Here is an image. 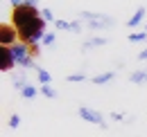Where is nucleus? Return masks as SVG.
I'll return each mask as SVG.
<instances>
[{"label": "nucleus", "mask_w": 147, "mask_h": 137, "mask_svg": "<svg viewBox=\"0 0 147 137\" xmlns=\"http://www.w3.org/2000/svg\"><path fill=\"white\" fill-rule=\"evenodd\" d=\"M11 25L18 32L20 43L25 45H41L43 36H45V20L41 16V9L20 5L11 9Z\"/></svg>", "instance_id": "obj_1"}, {"label": "nucleus", "mask_w": 147, "mask_h": 137, "mask_svg": "<svg viewBox=\"0 0 147 137\" xmlns=\"http://www.w3.org/2000/svg\"><path fill=\"white\" fill-rule=\"evenodd\" d=\"M77 18H82L91 32L111 29V27L115 25V18H113V16H109V14H97V11H88V9H82Z\"/></svg>", "instance_id": "obj_2"}, {"label": "nucleus", "mask_w": 147, "mask_h": 137, "mask_svg": "<svg viewBox=\"0 0 147 137\" xmlns=\"http://www.w3.org/2000/svg\"><path fill=\"white\" fill-rule=\"evenodd\" d=\"M77 115H79L84 121H88V124L100 126L102 130H107V128H109V124H107V119H104V115H102L100 110L91 108V106H79V108H77Z\"/></svg>", "instance_id": "obj_3"}, {"label": "nucleus", "mask_w": 147, "mask_h": 137, "mask_svg": "<svg viewBox=\"0 0 147 137\" xmlns=\"http://www.w3.org/2000/svg\"><path fill=\"white\" fill-rule=\"evenodd\" d=\"M16 38H18V32H16L14 25H7V23L0 25V47H11V45H16Z\"/></svg>", "instance_id": "obj_4"}, {"label": "nucleus", "mask_w": 147, "mask_h": 137, "mask_svg": "<svg viewBox=\"0 0 147 137\" xmlns=\"http://www.w3.org/2000/svg\"><path fill=\"white\" fill-rule=\"evenodd\" d=\"M16 65H18V61H16L11 47H0V72H11Z\"/></svg>", "instance_id": "obj_5"}, {"label": "nucleus", "mask_w": 147, "mask_h": 137, "mask_svg": "<svg viewBox=\"0 0 147 137\" xmlns=\"http://www.w3.org/2000/svg\"><path fill=\"white\" fill-rule=\"evenodd\" d=\"M107 43H109L107 36H88V38L82 43V52H88V50H93V47H104Z\"/></svg>", "instance_id": "obj_6"}, {"label": "nucleus", "mask_w": 147, "mask_h": 137, "mask_svg": "<svg viewBox=\"0 0 147 137\" xmlns=\"http://www.w3.org/2000/svg\"><path fill=\"white\" fill-rule=\"evenodd\" d=\"M11 52H14V56H16V61H18V65L25 61V59H30L32 56V52H30V45H25V43H16V45H11Z\"/></svg>", "instance_id": "obj_7"}, {"label": "nucleus", "mask_w": 147, "mask_h": 137, "mask_svg": "<svg viewBox=\"0 0 147 137\" xmlns=\"http://www.w3.org/2000/svg\"><path fill=\"white\" fill-rule=\"evenodd\" d=\"M115 79V70H104V72H100V74H93L91 76V83L95 86H104V83H109Z\"/></svg>", "instance_id": "obj_8"}, {"label": "nucleus", "mask_w": 147, "mask_h": 137, "mask_svg": "<svg viewBox=\"0 0 147 137\" xmlns=\"http://www.w3.org/2000/svg\"><path fill=\"white\" fill-rule=\"evenodd\" d=\"M27 83H30V81H27V72H14V74H11V86L16 88L18 92L27 86Z\"/></svg>", "instance_id": "obj_9"}, {"label": "nucleus", "mask_w": 147, "mask_h": 137, "mask_svg": "<svg viewBox=\"0 0 147 137\" xmlns=\"http://www.w3.org/2000/svg\"><path fill=\"white\" fill-rule=\"evenodd\" d=\"M129 81H131V83H136V86H143V83H147V68L129 72Z\"/></svg>", "instance_id": "obj_10"}, {"label": "nucleus", "mask_w": 147, "mask_h": 137, "mask_svg": "<svg viewBox=\"0 0 147 137\" xmlns=\"http://www.w3.org/2000/svg\"><path fill=\"white\" fill-rule=\"evenodd\" d=\"M145 14H147V9H145V7H138V9H136V14H134V16H131V18L127 20V25L131 27V29H134V27H138V25L143 23Z\"/></svg>", "instance_id": "obj_11"}, {"label": "nucleus", "mask_w": 147, "mask_h": 137, "mask_svg": "<svg viewBox=\"0 0 147 137\" xmlns=\"http://www.w3.org/2000/svg\"><path fill=\"white\" fill-rule=\"evenodd\" d=\"M36 79H38L41 86H50V83H52V74H50L48 70H43V68L36 70Z\"/></svg>", "instance_id": "obj_12"}, {"label": "nucleus", "mask_w": 147, "mask_h": 137, "mask_svg": "<svg viewBox=\"0 0 147 137\" xmlns=\"http://www.w3.org/2000/svg\"><path fill=\"white\" fill-rule=\"evenodd\" d=\"M36 94H38V88H34L32 83H27V86L20 90V97H23V99H27V101H32Z\"/></svg>", "instance_id": "obj_13"}, {"label": "nucleus", "mask_w": 147, "mask_h": 137, "mask_svg": "<svg viewBox=\"0 0 147 137\" xmlns=\"http://www.w3.org/2000/svg\"><path fill=\"white\" fill-rule=\"evenodd\" d=\"M38 92H41L45 99H57V97H59V92H57V88H52V83H50V86H41Z\"/></svg>", "instance_id": "obj_14"}, {"label": "nucleus", "mask_w": 147, "mask_h": 137, "mask_svg": "<svg viewBox=\"0 0 147 137\" xmlns=\"http://www.w3.org/2000/svg\"><path fill=\"white\" fill-rule=\"evenodd\" d=\"M55 29L57 32H70V29H73V23H70V20H63V18H57Z\"/></svg>", "instance_id": "obj_15"}, {"label": "nucleus", "mask_w": 147, "mask_h": 137, "mask_svg": "<svg viewBox=\"0 0 147 137\" xmlns=\"http://www.w3.org/2000/svg\"><path fill=\"white\" fill-rule=\"evenodd\" d=\"M55 43H57V29H55V32H45L43 41H41V45H43V47H52Z\"/></svg>", "instance_id": "obj_16"}, {"label": "nucleus", "mask_w": 147, "mask_h": 137, "mask_svg": "<svg viewBox=\"0 0 147 137\" xmlns=\"http://www.w3.org/2000/svg\"><path fill=\"white\" fill-rule=\"evenodd\" d=\"M66 81H68V83H84V81H86V74H84V72H73V74L66 76Z\"/></svg>", "instance_id": "obj_17"}, {"label": "nucleus", "mask_w": 147, "mask_h": 137, "mask_svg": "<svg viewBox=\"0 0 147 137\" xmlns=\"http://www.w3.org/2000/svg\"><path fill=\"white\" fill-rule=\"evenodd\" d=\"M127 41H129V43H145V41H147V32L143 29V32H136V34H129V36H127Z\"/></svg>", "instance_id": "obj_18"}, {"label": "nucleus", "mask_w": 147, "mask_h": 137, "mask_svg": "<svg viewBox=\"0 0 147 137\" xmlns=\"http://www.w3.org/2000/svg\"><path fill=\"white\" fill-rule=\"evenodd\" d=\"M41 16H43V20H45V23H52V25H55L57 18L52 16V9H50V7H43V9H41Z\"/></svg>", "instance_id": "obj_19"}, {"label": "nucleus", "mask_w": 147, "mask_h": 137, "mask_svg": "<svg viewBox=\"0 0 147 137\" xmlns=\"http://www.w3.org/2000/svg\"><path fill=\"white\" fill-rule=\"evenodd\" d=\"M18 126H20V115H18V112H11V115H9V128L16 130Z\"/></svg>", "instance_id": "obj_20"}, {"label": "nucleus", "mask_w": 147, "mask_h": 137, "mask_svg": "<svg viewBox=\"0 0 147 137\" xmlns=\"http://www.w3.org/2000/svg\"><path fill=\"white\" fill-rule=\"evenodd\" d=\"M70 23H73V29H70V32H73V34H82V18H75Z\"/></svg>", "instance_id": "obj_21"}, {"label": "nucleus", "mask_w": 147, "mask_h": 137, "mask_svg": "<svg viewBox=\"0 0 147 137\" xmlns=\"http://www.w3.org/2000/svg\"><path fill=\"white\" fill-rule=\"evenodd\" d=\"M113 121H127V117H125V112H118V110H111V115H109Z\"/></svg>", "instance_id": "obj_22"}, {"label": "nucleus", "mask_w": 147, "mask_h": 137, "mask_svg": "<svg viewBox=\"0 0 147 137\" xmlns=\"http://www.w3.org/2000/svg\"><path fill=\"white\" fill-rule=\"evenodd\" d=\"M23 5H27V7H34V9H38V0H23Z\"/></svg>", "instance_id": "obj_23"}, {"label": "nucleus", "mask_w": 147, "mask_h": 137, "mask_svg": "<svg viewBox=\"0 0 147 137\" xmlns=\"http://www.w3.org/2000/svg\"><path fill=\"white\" fill-rule=\"evenodd\" d=\"M138 61H147V47L143 52H138Z\"/></svg>", "instance_id": "obj_24"}, {"label": "nucleus", "mask_w": 147, "mask_h": 137, "mask_svg": "<svg viewBox=\"0 0 147 137\" xmlns=\"http://www.w3.org/2000/svg\"><path fill=\"white\" fill-rule=\"evenodd\" d=\"M9 5H11V9H14V7H20V5H23V0H9Z\"/></svg>", "instance_id": "obj_25"}, {"label": "nucleus", "mask_w": 147, "mask_h": 137, "mask_svg": "<svg viewBox=\"0 0 147 137\" xmlns=\"http://www.w3.org/2000/svg\"><path fill=\"white\" fill-rule=\"evenodd\" d=\"M145 32H147V25H145Z\"/></svg>", "instance_id": "obj_26"}]
</instances>
